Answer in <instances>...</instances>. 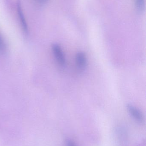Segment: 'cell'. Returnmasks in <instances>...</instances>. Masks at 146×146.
<instances>
[{
  "label": "cell",
  "instance_id": "cell-6",
  "mask_svg": "<svg viewBox=\"0 0 146 146\" xmlns=\"http://www.w3.org/2000/svg\"><path fill=\"white\" fill-rule=\"evenodd\" d=\"M5 50H6V45L2 37L0 34V52H4Z\"/></svg>",
  "mask_w": 146,
  "mask_h": 146
},
{
  "label": "cell",
  "instance_id": "cell-5",
  "mask_svg": "<svg viewBox=\"0 0 146 146\" xmlns=\"http://www.w3.org/2000/svg\"><path fill=\"white\" fill-rule=\"evenodd\" d=\"M136 9L139 12H142L145 8V0H135Z\"/></svg>",
  "mask_w": 146,
  "mask_h": 146
},
{
  "label": "cell",
  "instance_id": "cell-4",
  "mask_svg": "<svg viewBox=\"0 0 146 146\" xmlns=\"http://www.w3.org/2000/svg\"><path fill=\"white\" fill-rule=\"evenodd\" d=\"M16 7H17V12H18L19 19L22 29L26 33H27V32H28L27 24L25 16H24V14H23L22 7H21V1L20 0H18L17 1V3H16Z\"/></svg>",
  "mask_w": 146,
  "mask_h": 146
},
{
  "label": "cell",
  "instance_id": "cell-8",
  "mask_svg": "<svg viewBox=\"0 0 146 146\" xmlns=\"http://www.w3.org/2000/svg\"><path fill=\"white\" fill-rule=\"evenodd\" d=\"M40 1H46V0H40Z\"/></svg>",
  "mask_w": 146,
  "mask_h": 146
},
{
  "label": "cell",
  "instance_id": "cell-1",
  "mask_svg": "<svg viewBox=\"0 0 146 146\" xmlns=\"http://www.w3.org/2000/svg\"><path fill=\"white\" fill-rule=\"evenodd\" d=\"M52 50L57 63L62 66H65L66 60L60 45L57 44H54L52 46Z\"/></svg>",
  "mask_w": 146,
  "mask_h": 146
},
{
  "label": "cell",
  "instance_id": "cell-7",
  "mask_svg": "<svg viewBox=\"0 0 146 146\" xmlns=\"http://www.w3.org/2000/svg\"><path fill=\"white\" fill-rule=\"evenodd\" d=\"M66 145V146H76L75 143L70 139L67 140Z\"/></svg>",
  "mask_w": 146,
  "mask_h": 146
},
{
  "label": "cell",
  "instance_id": "cell-3",
  "mask_svg": "<svg viewBox=\"0 0 146 146\" xmlns=\"http://www.w3.org/2000/svg\"><path fill=\"white\" fill-rule=\"evenodd\" d=\"M75 62L76 66L79 70H84L87 65V59L85 54L81 51L77 53L75 56Z\"/></svg>",
  "mask_w": 146,
  "mask_h": 146
},
{
  "label": "cell",
  "instance_id": "cell-2",
  "mask_svg": "<svg viewBox=\"0 0 146 146\" xmlns=\"http://www.w3.org/2000/svg\"><path fill=\"white\" fill-rule=\"evenodd\" d=\"M127 110L131 116L140 123H142L144 121V117L140 111L136 107L130 104L127 105Z\"/></svg>",
  "mask_w": 146,
  "mask_h": 146
}]
</instances>
